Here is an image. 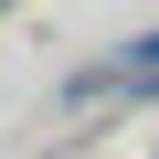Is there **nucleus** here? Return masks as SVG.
Listing matches in <instances>:
<instances>
[{
  "mask_svg": "<svg viewBox=\"0 0 159 159\" xmlns=\"http://www.w3.org/2000/svg\"><path fill=\"white\" fill-rule=\"evenodd\" d=\"M117 74H159V32H148V43H127V53H117V64H96V74H74L64 96H106Z\"/></svg>",
  "mask_w": 159,
  "mask_h": 159,
  "instance_id": "nucleus-1",
  "label": "nucleus"
},
{
  "mask_svg": "<svg viewBox=\"0 0 159 159\" xmlns=\"http://www.w3.org/2000/svg\"><path fill=\"white\" fill-rule=\"evenodd\" d=\"M0 11H11V0H0Z\"/></svg>",
  "mask_w": 159,
  "mask_h": 159,
  "instance_id": "nucleus-2",
  "label": "nucleus"
}]
</instances>
